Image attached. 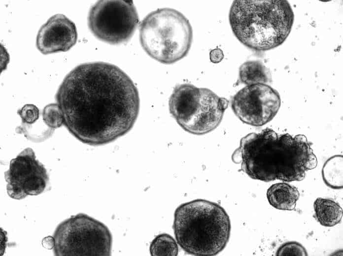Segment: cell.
Returning <instances> with one entry per match:
<instances>
[{"label": "cell", "mask_w": 343, "mask_h": 256, "mask_svg": "<svg viewBox=\"0 0 343 256\" xmlns=\"http://www.w3.org/2000/svg\"><path fill=\"white\" fill-rule=\"evenodd\" d=\"M42 115L44 123L50 128L54 129L63 125V116L57 103L46 105Z\"/></svg>", "instance_id": "17"}, {"label": "cell", "mask_w": 343, "mask_h": 256, "mask_svg": "<svg viewBox=\"0 0 343 256\" xmlns=\"http://www.w3.org/2000/svg\"><path fill=\"white\" fill-rule=\"evenodd\" d=\"M224 56L222 50L219 48L213 49L209 53L210 60L214 64L220 63L224 58Z\"/></svg>", "instance_id": "20"}, {"label": "cell", "mask_w": 343, "mask_h": 256, "mask_svg": "<svg viewBox=\"0 0 343 256\" xmlns=\"http://www.w3.org/2000/svg\"><path fill=\"white\" fill-rule=\"evenodd\" d=\"M42 245L43 247L47 249L54 248L55 245L54 237L48 236L44 238L42 240Z\"/></svg>", "instance_id": "21"}, {"label": "cell", "mask_w": 343, "mask_h": 256, "mask_svg": "<svg viewBox=\"0 0 343 256\" xmlns=\"http://www.w3.org/2000/svg\"><path fill=\"white\" fill-rule=\"evenodd\" d=\"M149 251L152 256H176L178 255V248L176 241L172 236L162 233L152 241Z\"/></svg>", "instance_id": "16"}, {"label": "cell", "mask_w": 343, "mask_h": 256, "mask_svg": "<svg viewBox=\"0 0 343 256\" xmlns=\"http://www.w3.org/2000/svg\"><path fill=\"white\" fill-rule=\"evenodd\" d=\"M7 192L15 199L37 195L45 190L49 178L44 166L36 159L34 152L27 148L10 162L4 172Z\"/></svg>", "instance_id": "10"}, {"label": "cell", "mask_w": 343, "mask_h": 256, "mask_svg": "<svg viewBox=\"0 0 343 256\" xmlns=\"http://www.w3.org/2000/svg\"><path fill=\"white\" fill-rule=\"evenodd\" d=\"M228 104L227 99L207 88L185 83L174 88L169 108L171 114L184 130L203 135L219 126Z\"/></svg>", "instance_id": "6"}, {"label": "cell", "mask_w": 343, "mask_h": 256, "mask_svg": "<svg viewBox=\"0 0 343 256\" xmlns=\"http://www.w3.org/2000/svg\"><path fill=\"white\" fill-rule=\"evenodd\" d=\"M239 80L246 85L270 83V70L261 61H249L243 63L239 68Z\"/></svg>", "instance_id": "14"}, {"label": "cell", "mask_w": 343, "mask_h": 256, "mask_svg": "<svg viewBox=\"0 0 343 256\" xmlns=\"http://www.w3.org/2000/svg\"><path fill=\"white\" fill-rule=\"evenodd\" d=\"M266 195L269 203L273 207L291 211L295 209L300 193L294 186L286 183H278L272 185L267 190Z\"/></svg>", "instance_id": "12"}, {"label": "cell", "mask_w": 343, "mask_h": 256, "mask_svg": "<svg viewBox=\"0 0 343 256\" xmlns=\"http://www.w3.org/2000/svg\"><path fill=\"white\" fill-rule=\"evenodd\" d=\"M278 92L265 84L246 85L239 91L231 100V108L242 122L262 126L270 122L281 106Z\"/></svg>", "instance_id": "9"}, {"label": "cell", "mask_w": 343, "mask_h": 256, "mask_svg": "<svg viewBox=\"0 0 343 256\" xmlns=\"http://www.w3.org/2000/svg\"><path fill=\"white\" fill-rule=\"evenodd\" d=\"M139 40L150 57L164 64H172L188 54L192 43L193 30L189 20L179 11L159 8L142 21Z\"/></svg>", "instance_id": "5"}, {"label": "cell", "mask_w": 343, "mask_h": 256, "mask_svg": "<svg viewBox=\"0 0 343 256\" xmlns=\"http://www.w3.org/2000/svg\"><path fill=\"white\" fill-rule=\"evenodd\" d=\"M53 252L57 256H107L112 236L103 223L83 213L67 219L56 227Z\"/></svg>", "instance_id": "7"}, {"label": "cell", "mask_w": 343, "mask_h": 256, "mask_svg": "<svg viewBox=\"0 0 343 256\" xmlns=\"http://www.w3.org/2000/svg\"><path fill=\"white\" fill-rule=\"evenodd\" d=\"M232 160L253 179L264 182L303 180L315 168L317 158L307 137L278 134L270 128L242 137Z\"/></svg>", "instance_id": "2"}, {"label": "cell", "mask_w": 343, "mask_h": 256, "mask_svg": "<svg viewBox=\"0 0 343 256\" xmlns=\"http://www.w3.org/2000/svg\"><path fill=\"white\" fill-rule=\"evenodd\" d=\"M313 208L317 221L324 226H334L342 220L343 209L332 199L317 198L314 202Z\"/></svg>", "instance_id": "13"}, {"label": "cell", "mask_w": 343, "mask_h": 256, "mask_svg": "<svg viewBox=\"0 0 343 256\" xmlns=\"http://www.w3.org/2000/svg\"><path fill=\"white\" fill-rule=\"evenodd\" d=\"M229 20L233 33L242 44L256 51L281 45L289 36L294 14L285 0H236Z\"/></svg>", "instance_id": "3"}, {"label": "cell", "mask_w": 343, "mask_h": 256, "mask_svg": "<svg viewBox=\"0 0 343 256\" xmlns=\"http://www.w3.org/2000/svg\"><path fill=\"white\" fill-rule=\"evenodd\" d=\"M139 22L132 0H99L91 7L88 16V27L93 35L113 45L128 41Z\"/></svg>", "instance_id": "8"}, {"label": "cell", "mask_w": 343, "mask_h": 256, "mask_svg": "<svg viewBox=\"0 0 343 256\" xmlns=\"http://www.w3.org/2000/svg\"><path fill=\"white\" fill-rule=\"evenodd\" d=\"M173 229L178 244L194 256L218 254L229 240L231 223L225 209L210 201L197 199L175 210Z\"/></svg>", "instance_id": "4"}, {"label": "cell", "mask_w": 343, "mask_h": 256, "mask_svg": "<svg viewBox=\"0 0 343 256\" xmlns=\"http://www.w3.org/2000/svg\"><path fill=\"white\" fill-rule=\"evenodd\" d=\"M55 97L63 125L76 139L91 146L105 145L126 134L139 111L133 81L118 66L103 62L74 68Z\"/></svg>", "instance_id": "1"}, {"label": "cell", "mask_w": 343, "mask_h": 256, "mask_svg": "<svg viewBox=\"0 0 343 256\" xmlns=\"http://www.w3.org/2000/svg\"><path fill=\"white\" fill-rule=\"evenodd\" d=\"M75 24L63 14L51 16L39 30L36 39L37 49L44 55L66 52L76 43Z\"/></svg>", "instance_id": "11"}, {"label": "cell", "mask_w": 343, "mask_h": 256, "mask_svg": "<svg viewBox=\"0 0 343 256\" xmlns=\"http://www.w3.org/2000/svg\"><path fill=\"white\" fill-rule=\"evenodd\" d=\"M278 256H308V253L304 247L300 243L291 241L284 243L280 246L276 252Z\"/></svg>", "instance_id": "18"}, {"label": "cell", "mask_w": 343, "mask_h": 256, "mask_svg": "<svg viewBox=\"0 0 343 256\" xmlns=\"http://www.w3.org/2000/svg\"><path fill=\"white\" fill-rule=\"evenodd\" d=\"M23 123L31 124L34 123L39 118V111L34 105L27 104L17 111Z\"/></svg>", "instance_id": "19"}, {"label": "cell", "mask_w": 343, "mask_h": 256, "mask_svg": "<svg viewBox=\"0 0 343 256\" xmlns=\"http://www.w3.org/2000/svg\"><path fill=\"white\" fill-rule=\"evenodd\" d=\"M322 177L330 187L340 189L343 187V156L336 155L328 159L322 169Z\"/></svg>", "instance_id": "15"}]
</instances>
